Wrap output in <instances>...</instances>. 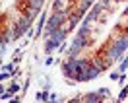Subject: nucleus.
<instances>
[{"label": "nucleus", "mask_w": 128, "mask_h": 103, "mask_svg": "<svg viewBox=\"0 0 128 103\" xmlns=\"http://www.w3.org/2000/svg\"><path fill=\"white\" fill-rule=\"evenodd\" d=\"M126 95H128V89H126V87H124V89H122V91H120V95H118V99H120V101H122V99H124V97H126Z\"/></svg>", "instance_id": "obj_2"}, {"label": "nucleus", "mask_w": 128, "mask_h": 103, "mask_svg": "<svg viewBox=\"0 0 128 103\" xmlns=\"http://www.w3.org/2000/svg\"><path fill=\"white\" fill-rule=\"evenodd\" d=\"M126 66H128V58H126V60H122V64H120V70H126Z\"/></svg>", "instance_id": "obj_4"}, {"label": "nucleus", "mask_w": 128, "mask_h": 103, "mask_svg": "<svg viewBox=\"0 0 128 103\" xmlns=\"http://www.w3.org/2000/svg\"><path fill=\"white\" fill-rule=\"evenodd\" d=\"M18 87H20L18 84H12V86H10V93H16V91H18Z\"/></svg>", "instance_id": "obj_3"}, {"label": "nucleus", "mask_w": 128, "mask_h": 103, "mask_svg": "<svg viewBox=\"0 0 128 103\" xmlns=\"http://www.w3.org/2000/svg\"><path fill=\"white\" fill-rule=\"evenodd\" d=\"M45 64H47V66H48V64H52V56H48V58H45Z\"/></svg>", "instance_id": "obj_5"}, {"label": "nucleus", "mask_w": 128, "mask_h": 103, "mask_svg": "<svg viewBox=\"0 0 128 103\" xmlns=\"http://www.w3.org/2000/svg\"><path fill=\"white\" fill-rule=\"evenodd\" d=\"M58 45H60V41H58V39H48L47 43H45V51H47V53H50V51H54Z\"/></svg>", "instance_id": "obj_1"}]
</instances>
